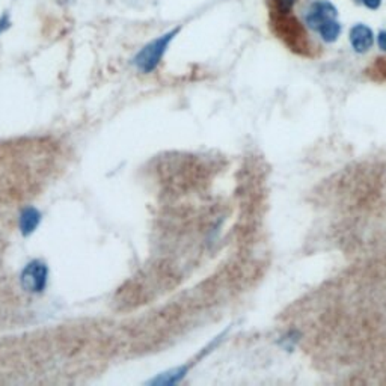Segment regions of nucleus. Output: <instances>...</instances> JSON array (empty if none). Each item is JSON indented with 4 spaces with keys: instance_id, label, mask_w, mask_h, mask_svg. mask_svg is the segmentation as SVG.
Listing matches in <instances>:
<instances>
[{
    "instance_id": "f257e3e1",
    "label": "nucleus",
    "mask_w": 386,
    "mask_h": 386,
    "mask_svg": "<svg viewBox=\"0 0 386 386\" xmlns=\"http://www.w3.org/2000/svg\"><path fill=\"white\" fill-rule=\"evenodd\" d=\"M180 28L169 30L163 35L157 37L156 40H153L151 42H148L146 45L136 53V56L133 58V65L136 70H138L141 74H151L157 70V66L160 65L163 56L166 54L169 45L174 41V38L178 35Z\"/></svg>"
},
{
    "instance_id": "f03ea898",
    "label": "nucleus",
    "mask_w": 386,
    "mask_h": 386,
    "mask_svg": "<svg viewBox=\"0 0 386 386\" xmlns=\"http://www.w3.org/2000/svg\"><path fill=\"white\" fill-rule=\"evenodd\" d=\"M49 267L42 259H32L23 267L20 274V286L26 293L41 294L47 288Z\"/></svg>"
},
{
    "instance_id": "7ed1b4c3",
    "label": "nucleus",
    "mask_w": 386,
    "mask_h": 386,
    "mask_svg": "<svg viewBox=\"0 0 386 386\" xmlns=\"http://www.w3.org/2000/svg\"><path fill=\"white\" fill-rule=\"evenodd\" d=\"M334 18H338V8L332 0H312L303 14V23L314 32Z\"/></svg>"
},
{
    "instance_id": "20e7f679",
    "label": "nucleus",
    "mask_w": 386,
    "mask_h": 386,
    "mask_svg": "<svg viewBox=\"0 0 386 386\" xmlns=\"http://www.w3.org/2000/svg\"><path fill=\"white\" fill-rule=\"evenodd\" d=\"M349 41H350L351 49H353L359 54H364L370 49H373L374 32H373V29L370 26L362 25V23H358V25H353L350 28Z\"/></svg>"
},
{
    "instance_id": "39448f33",
    "label": "nucleus",
    "mask_w": 386,
    "mask_h": 386,
    "mask_svg": "<svg viewBox=\"0 0 386 386\" xmlns=\"http://www.w3.org/2000/svg\"><path fill=\"white\" fill-rule=\"evenodd\" d=\"M41 221L42 216L35 207L23 209L18 216V230L23 235L28 237L38 230Z\"/></svg>"
},
{
    "instance_id": "423d86ee",
    "label": "nucleus",
    "mask_w": 386,
    "mask_h": 386,
    "mask_svg": "<svg viewBox=\"0 0 386 386\" xmlns=\"http://www.w3.org/2000/svg\"><path fill=\"white\" fill-rule=\"evenodd\" d=\"M315 33L326 44H332V42H335L339 38V35H341V25H339L338 18H334L331 21L324 23V25L319 30H317Z\"/></svg>"
},
{
    "instance_id": "0eeeda50",
    "label": "nucleus",
    "mask_w": 386,
    "mask_h": 386,
    "mask_svg": "<svg viewBox=\"0 0 386 386\" xmlns=\"http://www.w3.org/2000/svg\"><path fill=\"white\" fill-rule=\"evenodd\" d=\"M296 2L298 0H270L271 13H274L278 18L287 17L293 11V6L296 5Z\"/></svg>"
},
{
    "instance_id": "6e6552de",
    "label": "nucleus",
    "mask_w": 386,
    "mask_h": 386,
    "mask_svg": "<svg viewBox=\"0 0 386 386\" xmlns=\"http://www.w3.org/2000/svg\"><path fill=\"white\" fill-rule=\"evenodd\" d=\"M356 2L367 8L368 11H378L382 6L383 0H356Z\"/></svg>"
},
{
    "instance_id": "1a4fd4ad",
    "label": "nucleus",
    "mask_w": 386,
    "mask_h": 386,
    "mask_svg": "<svg viewBox=\"0 0 386 386\" xmlns=\"http://www.w3.org/2000/svg\"><path fill=\"white\" fill-rule=\"evenodd\" d=\"M11 26V18L8 14H4L2 17H0V35H2L4 32H6Z\"/></svg>"
},
{
    "instance_id": "9d476101",
    "label": "nucleus",
    "mask_w": 386,
    "mask_h": 386,
    "mask_svg": "<svg viewBox=\"0 0 386 386\" xmlns=\"http://www.w3.org/2000/svg\"><path fill=\"white\" fill-rule=\"evenodd\" d=\"M378 45L382 52H386V30H382L378 35Z\"/></svg>"
}]
</instances>
